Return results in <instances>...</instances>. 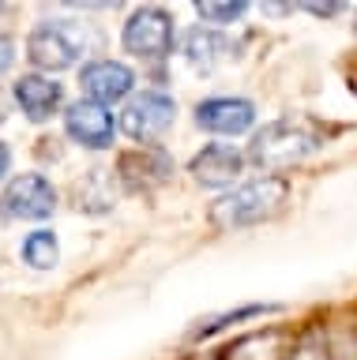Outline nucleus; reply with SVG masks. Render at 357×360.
Instances as JSON below:
<instances>
[{"label":"nucleus","mask_w":357,"mask_h":360,"mask_svg":"<svg viewBox=\"0 0 357 360\" xmlns=\"http://www.w3.org/2000/svg\"><path fill=\"white\" fill-rule=\"evenodd\" d=\"M87 30L75 19H42L27 38V56L42 72H64L87 53Z\"/></svg>","instance_id":"3"},{"label":"nucleus","mask_w":357,"mask_h":360,"mask_svg":"<svg viewBox=\"0 0 357 360\" xmlns=\"http://www.w3.org/2000/svg\"><path fill=\"white\" fill-rule=\"evenodd\" d=\"M15 101L30 120H49L64 101V86L53 83L49 75H23L15 83Z\"/></svg>","instance_id":"11"},{"label":"nucleus","mask_w":357,"mask_h":360,"mask_svg":"<svg viewBox=\"0 0 357 360\" xmlns=\"http://www.w3.org/2000/svg\"><path fill=\"white\" fill-rule=\"evenodd\" d=\"M297 8L312 11V15H339V11H342L346 4H339V0H331V4H297Z\"/></svg>","instance_id":"17"},{"label":"nucleus","mask_w":357,"mask_h":360,"mask_svg":"<svg viewBox=\"0 0 357 360\" xmlns=\"http://www.w3.org/2000/svg\"><path fill=\"white\" fill-rule=\"evenodd\" d=\"M289 360H331V356H327V345L312 338V342H305V345H301V349H297V353L289 356Z\"/></svg>","instance_id":"16"},{"label":"nucleus","mask_w":357,"mask_h":360,"mask_svg":"<svg viewBox=\"0 0 357 360\" xmlns=\"http://www.w3.org/2000/svg\"><path fill=\"white\" fill-rule=\"evenodd\" d=\"M267 311H278V304H244V308H237V311L215 315L211 323L196 326V334H192V338H211V334L226 330V326H233V323H241V319H256V315H267Z\"/></svg>","instance_id":"14"},{"label":"nucleus","mask_w":357,"mask_h":360,"mask_svg":"<svg viewBox=\"0 0 357 360\" xmlns=\"http://www.w3.org/2000/svg\"><path fill=\"white\" fill-rule=\"evenodd\" d=\"M12 60H15V45L8 41V38H0V75L12 68Z\"/></svg>","instance_id":"18"},{"label":"nucleus","mask_w":357,"mask_h":360,"mask_svg":"<svg viewBox=\"0 0 357 360\" xmlns=\"http://www.w3.org/2000/svg\"><path fill=\"white\" fill-rule=\"evenodd\" d=\"M286 202V180L282 176H263L252 184H241L237 191L222 195L211 207V225L218 229H241V225H256Z\"/></svg>","instance_id":"1"},{"label":"nucleus","mask_w":357,"mask_h":360,"mask_svg":"<svg viewBox=\"0 0 357 360\" xmlns=\"http://www.w3.org/2000/svg\"><path fill=\"white\" fill-rule=\"evenodd\" d=\"M196 124L215 135H241L256 124V105L249 98H207L196 105Z\"/></svg>","instance_id":"9"},{"label":"nucleus","mask_w":357,"mask_h":360,"mask_svg":"<svg viewBox=\"0 0 357 360\" xmlns=\"http://www.w3.org/2000/svg\"><path fill=\"white\" fill-rule=\"evenodd\" d=\"M120 41L128 53L143 56V60H162L173 53V19L162 8H136L125 22Z\"/></svg>","instance_id":"4"},{"label":"nucleus","mask_w":357,"mask_h":360,"mask_svg":"<svg viewBox=\"0 0 357 360\" xmlns=\"http://www.w3.org/2000/svg\"><path fill=\"white\" fill-rule=\"evenodd\" d=\"M323 146V139L316 131L301 128L294 120H275V124H263L260 131L252 135V146H249V158L267 173L275 169H289L297 162H305L308 154H316Z\"/></svg>","instance_id":"2"},{"label":"nucleus","mask_w":357,"mask_h":360,"mask_svg":"<svg viewBox=\"0 0 357 360\" xmlns=\"http://www.w3.org/2000/svg\"><path fill=\"white\" fill-rule=\"evenodd\" d=\"M80 86L87 101H98V105H113V101L128 98L132 86H136V72L120 60H91L80 72Z\"/></svg>","instance_id":"8"},{"label":"nucleus","mask_w":357,"mask_h":360,"mask_svg":"<svg viewBox=\"0 0 357 360\" xmlns=\"http://www.w3.org/2000/svg\"><path fill=\"white\" fill-rule=\"evenodd\" d=\"M244 11H249V4L244 0H226V4H218V0H199L196 4V15L203 22H218V27H226V22L241 19Z\"/></svg>","instance_id":"15"},{"label":"nucleus","mask_w":357,"mask_h":360,"mask_svg":"<svg viewBox=\"0 0 357 360\" xmlns=\"http://www.w3.org/2000/svg\"><path fill=\"white\" fill-rule=\"evenodd\" d=\"M8 162H12V154H8L4 139H0V180H4V173H8Z\"/></svg>","instance_id":"19"},{"label":"nucleus","mask_w":357,"mask_h":360,"mask_svg":"<svg viewBox=\"0 0 357 360\" xmlns=\"http://www.w3.org/2000/svg\"><path fill=\"white\" fill-rule=\"evenodd\" d=\"M244 169V154L233 150L230 143H207L203 150L192 158V165H188V173H192L203 188H226L233 180L241 176Z\"/></svg>","instance_id":"10"},{"label":"nucleus","mask_w":357,"mask_h":360,"mask_svg":"<svg viewBox=\"0 0 357 360\" xmlns=\"http://www.w3.org/2000/svg\"><path fill=\"white\" fill-rule=\"evenodd\" d=\"M0 11H4V4H0Z\"/></svg>","instance_id":"22"},{"label":"nucleus","mask_w":357,"mask_h":360,"mask_svg":"<svg viewBox=\"0 0 357 360\" xmlns=\"http://www.w3.org/2000/svg\"><path fill=\"white\" fill-rule=\"evenodd\" d=\"M350 86H353V94H357V75H353V83H350Z\"/></svg>","instance_id":"20"},{"label":"nucleus","mask_w":357,"mask_h":360,"mask_svg":"<svg viewBox=\"0 0 357 360\" xmlns=\"http://www.w3.org/2000/svg\"><path fill=\"white\" fill-rule=\"evenodd\" d=\"M353 30H357V19H353Z\"/></svg>","instance_id":"21"},{"label":"nucleus","mask_w":357,"mask_h":360,"mask_svg":"<svg viewBox=\"0 0 357 360\" xmlns=\"http://www.w3.org/2000/svg\"><path fill=\"white\" fill-rule=\"evenodd\" d=\"M184 53H188V60H192V64L211 68L222 53H226V41H222L215 30L196 27V30H188V38H184Z\"/></svg>","instance_id":"13"},{"label":"nucleus","mask_w":357,"mask_h":360,"mask_svg":"<svg viewBox=\"0 0 357 360\" xmlns=\"http://www.w3.org/2000/svg\"><path fill=\"white\" fill-rule=\"evenodd\" d=\"M4 210L12 218H23V221H46L53 210H57V191L42 173H23L15 180H8L4 188Z\"/></svg>","instance_id":"6"},{"label":"nucleus","mask_w":357,"mask_h":360,"mask_svg":"<svg viewBox=\"0 0 357 360\" xmlns=\"http://www.w3.org/2000/svg\"><path fill=\"white\" fill-rule=\"evenodd\" d=\"M64 131L72 135L80 146H91V150H106L109 143H113V112H109L106 105H98V101H72L68 112H64Z\"/></svg>","instance_id":"7"},{"label":"nucleus","mask_w":357,"mask_h":360,"mask_svg":"<svg viewBox=\"0 0 357 360\" xmlns=\"http://www.w3.org/2000/svg\"><path fill=\"white\" fill-rule=\"evenodd\" d=\"M177 117V101L170 94H162V90H143V94H136L125 105V112H120V131L128 135V139H154V135H162L165 128L173 124Z\"/></svg>","instance_id":"5"},{"label":"nucleus","mask_w":357,"mask_h":360,"mask_svg":"<svg viewBox=\"0 0 357 360\" xmlns=\"http://www.w3.org/2000/svg\"><path fill=\"white\" fill-rule=\"evenodd\" d=\"M23 263H30L35 270H53L61 263V248H57V236L49 229H35L23 240Z\"/></svg>","instance_id":"12"}]
</instances>
